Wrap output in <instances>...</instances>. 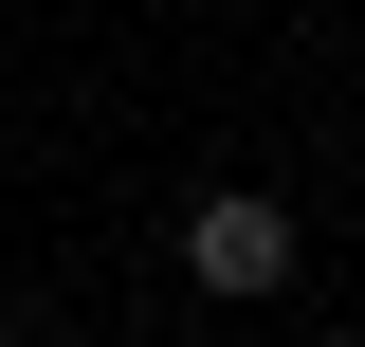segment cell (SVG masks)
I'll use <instances>...</instances> for the list:
<instances>
[{"label": "cell", "instance_id": "6da1fadb", "mask_svg": "<svg viewBox=\"0 0 365 347\" xmlns=\"http://www.w3.org/2000/svg\"><path fill=\"white\" fill-rule=\"evenodd\" d=\"M292 256H311V219L256 201V183H201V201H182V293H201V311H274Z\"/></svg>", "mask_w": 365, "mask_h": 347}, {"label": "cell", "instance_id": "3957f363", "mask_svg": "<svg viewBox=\"0 0 365 347\" xmlns=\"http://www.w3.org/2000/svg\"><path fill=\"white\" fill-rule=\"evenodd\" d=\"M146 347H220V329H146Z\"/></svg>", "mask_w": 365, "mask_h": 347}, {"label": "cell", "instance_id": "7a4b0ae2", "mask_svg": "<svg viewBox=\"0 0 365 347\" xmlns=\"http://www.w3.org/2000/svg\"><path fill=\"white\" fill-rule=\"evenodd\" d=\"M0 347H73V329H55V311H0Z\"/></svg>", "mask_w": 365, "mask_h": 347}]
</instances>
